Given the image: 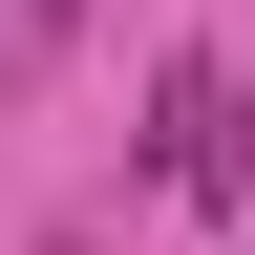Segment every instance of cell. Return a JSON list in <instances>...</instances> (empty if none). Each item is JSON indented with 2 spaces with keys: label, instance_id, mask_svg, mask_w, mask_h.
<instances>
[{
  "label": "cell",
  "instance_id": "cell-3",
  "mask_svg": "<svg viewBox=\"0 0 255 255\" xmlns=\"http://www.w3.org/2000/svg\"><path fill=\"white\" fill-rule=\"evenodd\" d=\"M234 255H255V234H234Z\"/></svg>",
  "mask_w": 255,
  "mask_h": 255
},
{
  "label": "cell",
  "instance_id": "cell-1",
  "mask_svg": "<svg viewBox=\"0 0 255 255\" xmlns=\"http://www.w3.org/2000/svg\"><path fill=\"white\" fill-rule=\"evenodd\" d=\"M149 191L170 213H255V85L234 64H170L149 85Z\"/></svg>",
  "mask_w": 255,
  "mask_h": 255
},
{
  "label": "cell",
  "instance_id": "cell-2",
  "mask_svg": "<svg viewBox=\"0 0 255 255\" xmlns=\"http://www.w3.org/2000/svg\"><path fill=\"white\" fill-rule=\"evenodd\" d=\"M64 21H85V0H21V43H64Z\"/></svg>",
  "mask_w": 255,
  "mask_h": 255
}]
</instances>
